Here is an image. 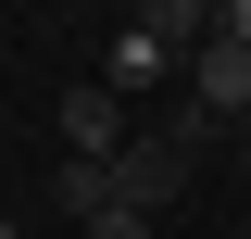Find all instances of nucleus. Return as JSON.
Wrapping results in <instances>:
<instances>
[{"mask_svg": "<svg viewBox=\"0 0 251 239\" xmlns=\"http://www.w3.org/2000/svg\"><path fill=\"white\" fill-rule=\"evenodd\" d=\"M214 13H226V0H126V26H138V38H163V51H201V38H214Z\"/></svg>", "mask_w": 251, "mask_h": 239, "instance_id": "4", "label": "nucleus"}, {"mask_svg": "<svg viewBox=\"0 0 251 239\" xmlns=\"http://www.w3.org/2000/svg\"><path fill=\"white\" fill-rule=\"evenodd\" d=\"M126 139H138V126H126L113 89H75V101H63V151H75V164H113Z\"/></svg>", "mask_w": 251, "mask_h": 239, "instance_id": "3", "label": "nucleus"}, {"mask_svg": "<svg viewBox=\"0 0 251 239\" xmlns=\"http://www.w3.org/2000/svg\"><path fill=\"white\" fill-rule=\"evenodd\" d=\"M188 164H201V139H176V126H138V139L113 151V202H126V214H163V202L188 189Z\"/></svg>", "mask_w": 251, "mask_h": 239, "instance_id": "1", "label": "nucleus"}, {"mask_svg": "<svg viewBox=\"0 0 251 239\" xmlns=\"http://www.w3.org/2000/svg\"><path fill=\"white\" fill-rule=\"evenodd\" d=\"M188 101H201L226 139L251 126V51H239V38H201V51H188Z\"/></svg>", "mask_w": 251, "mask_h": 239, "instance_id": "2", "label": "nucleus"}, {"mask_svg": "<svg viewBox=\"0 0 251 239\" xmlns=\"http://www.w3.org/2000/svg\"><path fill=\"white\" fill-rule=\"evenodd\" d=\"M88 239H151V214H126V202H113V214H100Z\"/></svg>", "mask_w": 251, "mask_h": 239, "instance_id": "6", "label": "nucleus"}, {"mask_svg": "<svg viewBox=\"0 0 251 239\" xmlns=\"http://www.w3.org/2000/svg\"><path fill=\"white\" fill-rule=\"evenodd\" d=\"M214 38H239V51H251V0H226V13H214Z\"/></svg>", "mask_w": 251, "mask_h": 239, "instance_id": "7", "label": "nucleus"}, {"mask_svg": "<svg viewBox=\"0 0 251 239\" xmlns=\"http://www.w3.org/2000/svg\"><path fill=\"white\" fill-rule=\"evenodd\" d=\"M239 177H251V126H239Z\"/></svg>", "mask_w": 251, "mask_h": 239, "instance_id": "8", "label": "nucleus"}, {"mask_svg": "<svg viewBox=\"0 0 251 239\" xmlns=\"http://www.w3.org/2000/svg\"><path fill=\"white\" fill-rule=\"evenodd\" d=\"M163 76H188V63L163 51V38H138V26H113V63H100V89L126 101V89H163Z\"/></svg>", "mask_w": 251, "mask_h": 239, "instance_id": "5", "label": "nucleus"}, {"mask_svg": "<svg viewBox=\"0 0 251 239\" xmlns=\"http://www.w3.org/2000/svg\"><path fill=\"white\" fill-rule=\"evenodd\" d=\"M0 239H25V227H13V214H0Z\"/></svg>", "mask_w": 251, "mask_h": 239, "instance_id": "9", "label": "nucleus"}]
</instances>
